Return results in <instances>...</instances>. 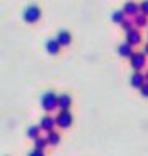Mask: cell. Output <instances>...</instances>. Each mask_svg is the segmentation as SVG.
<instances>
[{"label": "cell", "instance_id": "cell-10", "mask_svg": "<svg viewBox=\"0 0 148 156\" xmlns=\"http://www.w3.org/2000/svg\"><path fill=\"white\" fill-rule=\"evenodd\" d=\"M119 51H121L122 55H130V54H132V49H130V46H127V44H125V46H121Z\"/></svg>", "mask_w": 148, "mask_h": 156}, {"label": "cell", "instance_id": "cell-12", "mask_svg": "<svg viewBox=\"0 0 148 156\" xmlns=\"http://www.w3.org/2000/svg\"><path fill=\"white\" fill-rule=\"evenodd\" d=\"M114 21H122V15H121V12H116V15H114Z\"/></svg>", "mask_w": 148, "mask_h": 156}, {"label": "cell", "instance_id": "cell-14", "mask_svg": "<svg viewBox=\"0 0 148 156\" xmlns=\"http://www.w3.org/2000/svg\"><path fill=\"white\" fill-rule=\"evenodd\" d=\"M142 10H143V13H148V2L142 3Z\"/></svg>", "mask_w": 148, "mask_h": 156}, {"label": "cell", "instance_id": "cell-4", "mask_svg": "<svg viewBox=\"0 0 148 156\" xmlns=\"http://www.w3.org/2000/svg\"><path fill=\"white\" fill-rule=\"evenodd\" d=\"M47 51L51 54H57L59 52V41H49L47 42Z\"/></svg>", "mask_w": 148, "mask_h": 156}, {"label": "cell", "instance_id": "cell-9", "mask_svg": "<svg viewBox=\"0 0 148 156\" xmlns=\"http://www.w3.org/2000/svg\"><path fill=\"white\" fill-rule=\"evenodd\" d=\"M132 85H135V86L143 85V76H142V75H135L134 78H132Z\"/></svg>", "mask_w": 148, "mask_h": 156}, {"label": "cell", "instance_id": "cell-7", "mask_svg": "<svg viewBox=\"0 0 148 156\" xmlns=\"http://www.w3.org/2000/svg\"><path fill=\"white\" fill-rule=\"evenodd\" d=\"M59 104L62 107H68L70 106V96H60L59 98Z\"/></svg>", "mask_w": 148, "mask_h": 156}, {"label": "cell", "instance_id": "cell-6", "mask_svg": "<svg viewBox=\"0 0 148 156\" xmlns=\"http://www.w3.org/2000/svg\"><path fill=\"white\" fill-rule=\"evenodd\" d=\"M143 63H145V58H143V55H135V57H134V67H135V68L143 67Z\"/></svg>", "mask_w": 148, "mask_h": 156}, {"label": "cell", "instance_id": "cell-1", "mask_svg": "<svg viewBox=\"0 0 148 156\" xmlns=\"http://www.w3.org/2000/svg\"><path fill=\"white\" fill-rule=\"evenodd\" d=\"M39 16H41V12H39V8H36V7H29V8L24 10V20H26V21L34 23L36 20H39Z\"/></svg>", "mask_w": 148, "mask_h": 156}, {"label": "cell", "instance_id": "cell-13", "mask_svg": "<svg viewBox=\"0 0 148 156\" xmlns=\"http://www.w3.org/2000/svg\"><path fill=\"white\" fill-rule=\"evenodd\" d=\"M52 124H54V122H52L51 119H46V120H44V122H42V125H44V127H51Z\"/></svg>", "mask_w": 148, "mask_h": 156}, {"label": "cell", "instance_id": "cell-5", "mask_svg": "<svg viewBox=\"0 0 148 156\" xmlns=\"http://www.w3.org/2000/svg\"><path fill=\"white\" fill-rule=\"evenodd\" d=\"M68 42H70V34L67 31H62L59 34V44H68Z\"/></svg>", "mask_w": 148, "mask_h": 156}, {"label": "cell", "instance_id": "cell-16", "mask_svg": "<svg viewBox=\"0 0 148 156\" xmlns=\"http://www.w3.org/2000/svg\"><path fill=\"white\" fill-rule=\"evenodd\" d=\"M42 145H44V141H42V140H38V143H36L38 148H39V146H42Z\"/></svg>", "mask_w": 148, "mask_h": 156}, {"label": "cell", "instance_id": "cell-8", "mask_svg": "<svg viewBox=\"0 0 148 156\" xmlns=\"http://www.w3.org/2000/svg\"><path fill=\"white\" fill-rule=\"evenodd\" d=\"M139 39H140L139 33H135V31H130V33H129V42L135 44V42H139Z\"/></svg>", "mask_w": 148, "mask_h": 156}, {"label": "cell", "instance_id": "cell-17", "mask_svg": "<svg viewBox=\"0 0 148 156\" xmlns=\"http://www.w3.org/2000/svg\"><path fill=\"white\" fill-rule=\"evenodd\" d=\"M36 132H38V129H31V132H29V135H36Z\"/></svg>", "mask_w": 148, "mask_h": 156}, {"label": "cell", "instance_id": "cell-11", "mask_svg": "<svg viewBox=\"0 0 148 156\" xmlns=\"http://www.w3.org/2000/svg\"><path fill=\"white\" fill-rule=\"evenodd\" d=\"M125 12L127 13H135L137 12V5L135 3H127L125 5Z\"/></svg>", "mask_w": 148, "mask_h": 156}, {"label": "cell", "instance_id": "cell-3", "mask_svg": "<svg viewBox=\"0 0 148 156\" xmlns=\"http://www.w3.org/2000/svg\"><path fill=\"white\" fill-rule=\"evenodd\" d=\"M70 115H68L67 114V112H65V114H60V115H59V124H60L62 127H67V125H70Z\"/></svg>", "mask_w": 148, "mask_h": 156}, {"label": "cell", "instance_id": "cell-15", "mask_svg": "<svg viewBox=\"0 0 148 156\" xmlns=\"http://www.w3.org/2000/svg\"><path fill=\"white\" fill-rule=\"evenodd\" d=\"M142 94L148 96V86H142Z\"/></svg>", "mask_w": 148, "mask_h": 156}, {"label": "cell", "instance_id": "cell-18", "mask_svg": "<svg viewBox=\"0 0 148 156\" xmlns=\"http://www.w3.org/2000/svg\"><path fill=\"white\" fill-rule=\"evenodd\" d=\"M31 156H42V154H41V153H38V151H36V153H33Z\"/></svg>", "mask_w": 148, "mask_h": 156}, {"label": "cell", "instance_id": "cell-2", "mask_svg": "<svg viewBox=\"0 0 148 156\" xmlns=\"http://www.w3.org/2000/svg\"><path fill=\"white\" fill-rule=\"evenodd\" d=\"M42 104H44L46 109H52V107L57 104V98L54 96L52 93H47V94L42 96Z\"/></svg>", "mask_w": 148, "mask_h": 156}]
</instances>
